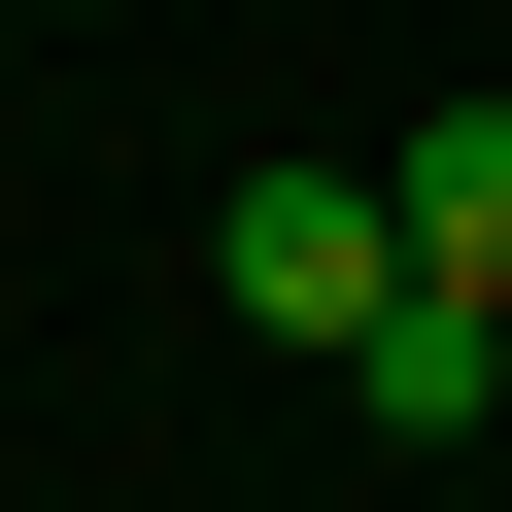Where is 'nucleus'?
Listing matches in <instances>:
<instances>
[{
    "label": "nucleus",
    "mask_w": 512,
    "mask_h": 512,
    "mask_svg": "<svg viewBox=\"0 0 512 512\" xmlns=\"http://www.w3.org/2000/svg\"><path fill=\"white\" fill-rule=\"evenodd\" d=\"M478 376H512V308H478V274H410V308H376V444H478Z\"/></svg>",
    "instance_id": "2"
},
{
    "label": "nucleus",
    "mask_w": 512,
    "mask_h": 512,
    "mask_svg": "<svg viewBox=\"0 0 512 512\" xmlns=\"http://www.w3.org/2000/svg\"><path fill=\"white\" fill-rule=\"evenodd\" d=\"M410 239H444L478 308H512V103H410Z\"/></svg>",
    "instance_id": "3"
},
{
    "label": "nucleus",
    "mask_w": 512,
    "mask_h": 512,
    "mask_svg": "<svg viewBox=\"0 0 512 512\" xmlns=\"http://www.w3.org/2000/svg\"><path fill=\"white\" fill-rule=\"evenodd\" d=\"M205 274L274 308V342H342V376H376V308L444 274V239H410V171H239V205H205Z\"/></svg>",
    "instance_id": "1"
}]
</instances>
